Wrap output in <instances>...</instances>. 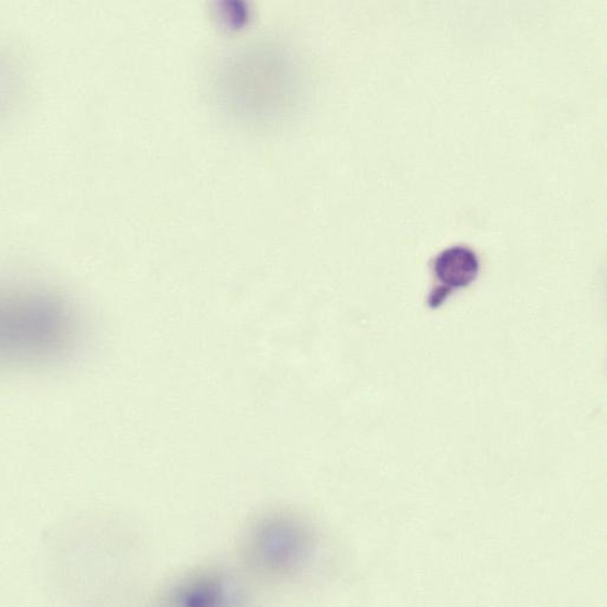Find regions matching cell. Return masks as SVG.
<instances>
[{"label":"cell","mask_w":607,"mask_h":607,"mask_svg":"<svg viewBox=\"0 0 607 607\" xmlns=\"http://www.w3.org/2000/svg\"><path fill=\"white\" fill-rule=\"evenodd\" d=\"M3 361L44 367L68 360L83 334L82 320L63 295L38 287L13 288L3 297Z\"/></svg>","instance_id":"cell-1"},{"label":"cell","mask_w":607,"mask_h":607,"mask_svg":"<svg viewBox=\"0 0 607 607\" xmlns=\"http://www.w3.org/2000/svg\"><path fill=\"white\" fill-rule=\"evenodd\" d=\"M435 272L441 283L447 287L446 293L468 287L479 273L476 252L464 246L444 250L436 260Z\"/></svg>","instance_id":"cell-2"},{"label":"cell","mask_w":607,"mask_h":607,"mask_svg":"<svg viewBox=\"0 0 607 607\" xmlns=\"http://www.w3.org/2000/svg\"><path fill=\"white\" fill-rule=\"evenodd\" d=\"M224 583L213 579V576H206L205 580H199L194 583L186 584L174 596L179 603L194 604H213L214 600L220 603L219 598H224Z\"/></svg>","instance_id":"cell-3"}]
</instances>
